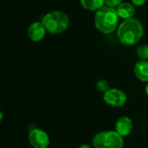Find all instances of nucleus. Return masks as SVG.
I'll return each mask as SVG.
<instances>
[{
  "label": "nucleus",
  "mask_w": 148,
  "mask_h": 148,
  "mask_svg": "<svg viewBox=\"0 0 148 148\" xmlns=\"http://www.w3.org/2000/svg\"><path fill=\"white\" fill-rule=\"evenodd\" d=\"M77 148H94V147H92L91 146H89V145H88V144H82V145L79 146Z\"/></svg>",
  "instance_id": "nucleus-16"
},
{
  "label": "nucleus",
  "mask_w": 148,
  "mask_h": 148,
  "mask_svg": "<svg viewBox=\"0 0 148 148\" xmlns=\"http://www.w3.org/2000/svg\"><path fill=\"white\" fill-rule=\"evenodd\" d=\"M103 100L108 106L113 108H121L127 103V97L126 93L121 89L111 88L103 94Z\"/></svg>",
  "instance_id": "nucleus-5"
},
{
  "label": "nucleus",
  "mask_w": 148,
  "mask_h": 148,
  "mask_svg": "<svg viewBox=\"0 0 148 148\" xmlns=\"http://www.w3.org/2000/svg\"><path fill=\"white\" fill-rule=\"evenodd\" d=\"M147 0H131L132 3L134 5V6H142L145 4V3L147 2Z\"/></svg>",
  "instance_id": "nucleus-15"
},
{
  "label": "nucleus",
  "mask_w": 148,
  "mask_h": 148,
  "mask_svg": "<svg viewBox=\"0 0 148 148\" xmlns=\"http://www.w3.org/2000/svg\"><path fill=\"white\" fill-rule=\"evenodd\" d=\"M136 56L142 61H148V45H140L136 49Z\"/></svg>",
  "instance_id": "nucleus-12"
},
{
  "label": "nucleus",
  "mask_w": 148,
  "mask_h": 148,
  "mask_svg": "<svg viewBox=\"0 0 148 148\" xmlns=\"http://www.w3.org/2000/svg\"><path fill=\"white\" fill-rule=\"evenodd\" d=\"M134 72L139 81L142 82H148V61L140 60L137 62L134 65Z\"/></svg>",
  "instance_id": "nucleus-10"
},
{
  "label": "nucleus",
  "mask_w": 148,
  "mask_h": 148,
  "mask_svg": "<svg viewBox=\"0 0 148 148\" xmlns=\"http://www.w3.org/2000/svg\"><path fill=\"white\" fill-rule=\"evenodd\" d=\"M119 19L116 9L108 6H104L97 10L94 18L95 28L105 35L113 33L118 28Z\"/></svg>",
  "instance_id": "nucleus-2"
},
{
  "label": "nucleus",
  "mask_w": 148,
  "mask_h": 148,
  "mask_svg": "<svg viewBox=\"0 0 148 148\" xmlns=\"http://www.w3.org/2000/svg\"><path fill=\"white\" fill-rule=\"evenodd\" d=\"M28 139L33 148H48L50 143L49 134L40 128L32 129L29 133Z\"/></svg>",
  "instance_id": "nucleus-6"
},
{
  "label": "nucleus",
  "mask_w": 148,
  "mask_h": 148,
  "mask_svg": "<svg viewBox=\"0 0 148 148\" xmlns=\"http://www.w3.org/2000/svg\"><path fill=\"white\" fill-rule=\"evenodd\" d=\"M147 1H148V0H147Z\"/></svg>",
  "instance_id": "nucleus-18"
},
{
  "label": "nucleus",
  "mask_w": 148,
  "mask_h": 148,
  "mask_svg": "<svg viewBox=\"0 0 148 148\" xmlns=\"http://www.w3.org/2000/svg\"><path fill=\"white\" fill-rule=\"evenodd\" d=\"M119 41L127 46L137 44L144 35L142 23L137 18L124 20L117 28L116 32Z\"/></svg>",
  "instance_id": "nucleus-1"
},
{
  "label": "nucleus",
  "mask_w": 148,
  "mask_h": 148,
  "mask_svg": "<svg viewBox=\"0 0 148 148\" xmlns=\"http://www.w3.org/2000/svg\"><path fill=\"white\" fill-rule=\"evenodd\" d=\"M81 5L87 10L97 11L104 7L105 0H80Z\"/></svg>",
  "instance_id": "nucleus-11"
},
{
  "label": "nucleus",
  "mask_w": 148,
  "mask_h": 148,
  "mask_svg": "<svg viewBox=\"0 0 148 148\" xmlns=\"http://www.w3.org/2000/svg\"><path fill=\"white\" fill-rule=\"evenodd\" d=\"M116 11L120 18H122L123 20H127L134 16L136 10H135V6L132 3L125 2L121 3L116 8Z\"/></svg>",
  "instance_id": "nucleus-9"
},
{
  "label": "nucleus",
  "mask_w": 148,
  "mask_h": 148,
  "mask_svg": "<svg viewBox=\"0 0 148 148\" xmlns=\"http://www.w3.org/2000/svg\"><path fill=\"white\" fill-rule=\"evenodd\" d=\"M146 95H147V96L148 97V82L147 84V86H146Z\"/></svg>",
  "instance_id": "nucleus-17"
},
{
  "label": "nucleus",
  "mask_w": 148,
  "mask_h": 148,
  "mask_svg": "<svg viewBox=\"0 0 148 148\" xmlns=\"http://www.w3.org/2000/svg\"><path fill=\"white\" fill-rule=\"evenodd\" d=\"M47 32L51 35H58L64 32L69 25L68 15L62 10H53L47 13L42 19Z\"/></svg>",
  "instance_id": "nucleus-3"
},
{
  "label": "nucleus",
  "mask_w": 148,
  "mask_h": 148,
  "mask_svg": "<svg viewBox=\"0 0 148 148\" xmlns=\"http://www.w3.org/2000/svg\"><path fill=\"white\" fill-rule=\"evenodd\" d=\"M133 121L128 116H121L114 124V130L122 137L128 136L133 131Z\"/></svg>",
  "instance_id": "nucleus-8"
},
{
  "label": "nucleus",
  "mask_w": 148,
  "mask_h": 148,
  "mask_svg": "<svg viewBox=\"0 0 148 148\" xmlns=\"http://www.w3.org/2000/svg\"><path fill=\"white\" fill-rule=\"evenodd\" d=\"M92 145L94 148H123L124 137L115 130L101 131L94 136Z\"/></svg>",
  "instance_id": "nucleus-4"
},
{
  "label": "nucleus",
  "mask_w": 148,
  "mask_h": 148,
  "mask_svg": "<svg viewBox=\"0 0 148 148\" xmlns=\"http://www.w3.org/2000/svg\"><path fill=\"white\" fill-rule=\"evenodd\" d=\"M121 3H122V0H105L106 6L116 9Z\"/></svg>",
  "instance_id": "nucleus-14"
},
{
  "label": "nucleus",
  "mask_w": 148,
  "mask_h": 148,
  "mask_svg": "<svg viewBox=\"0 0 148 148\" xmlns=\"http://www.w3.org/2000/svg\"><path fill=\"white\" fill-rule=\"evenodd\" d=\"M46 32L47 30L43 23L39 21L32 23L28 28V36L31 41L35 42L42 41L44 38Z\"/></svg>",
  "instance_id": "nucleus-7"
},
{
  "label": "nucleus",
  "mask_w": 148,
  "mask_h": 148,
  "mask_svg": "<svg viewBox=\"0 0 148 148\" xmlns=\"http://www.w3.org/2000/svg\"><path fill=\"white\" fill-rule=\"evenodd\" d=\"M95 87H96V88H97L98 91L102 92L103 94L106 93L109 88H111L109 87V83H108V81H106L105 79H101V80H99V81L96 82Z\"/></svg>",
  "instance_id": "nucleus-13"
}]
</instances>
